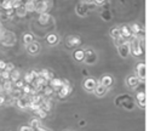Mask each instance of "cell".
Masks as SVG:
<instances>
[{"mask_svg":"<svg viewBox=\"0 0 155 131\" xmlns=\"http://www.w3.org/2000/svg\"><path fill=\"white\" fill-rule=\"evenodd\" d=\"M0 41L4 46H12L16 44L17 38L13 32L8 30V29H2L1 32V36H0Z\"/></svg>","mask_w":155,"mask_h":131,"instance_id":"cell-1","label":"cell"},{"mask_svg":"<svg viewBox=\"0 0 155 131\" xmlns=\"http://www.w3.org/2000/svg\"><path fill=\"white\" fill-rule=\"evenodd\" d=\"M48 19H50V15L48 13H40V16H39V22L41 23V24H46L47 22H48Z\"/></svg>","mask_w":155,"mask_h":131,"instance_id":"cell-9","label":"cell"},{"mask_svg":"<svg viewBox=\"0 0 155 131\" xmlns=\"http://www.w3.org/2000/svg\"><path fill=\"white\" fill-rule=\"evenodd\" d=\"M10 95H11L12 98H15V99L17 101V99H19V98L23 97V91H22V89H16V87H15V89L11 91Z\"/></svg>","mask_w":155,"mask_h":131,"instance_id":"cell-6","label":"cell"},{"mask_svg":"<svg viewBox=\"0 0 155 131\" xmlns=\"http://www.w3.org/2000/svg\"><path fill=\"white\" fill-rule=\"evenodd\" d=\"M1 86H2V91L8 92V93H11V91L13 90V84H12L11 80H5V81H2Z\"/></svg>","mask_w":155,"mask_h":131,"instance_id":"cell-3","label":"cell"},{"mask_svg":"<svg viewBox=\"0 0 155 131\" xmlns=\"http://www.w3.org/2000/svg\"><path fill=\"white\" fill-rule=\"evenodd\" d=\"M0 6L2 10L5 11H8V10H12L13 8V1L12 0H0ZM15 10V8H13Z\"/></svg>","mask_w":155,"mask_h":131,"instance_id":"cell-2","label":"cell"},{"mask_svg":"<svg viewBox=\"0 0 155 131\" xmlns=\"http://www.w3.org/2000/svg\"><path fill=\"white\" fill-rule=\"evenodd\" d=\"M19 131H35L30 125H23L19 127Z\"/></svg>","mask_w":155,"mask_h":131,"instance_id":"cell-15","label":"cell"},{"mask_svg":"<svg viewBox=\"0 0 155 131\" xmlns=\"http://www.w3.org/2000/svg\"><path fill=\"white\" fill-rule=\"evenodd\" d=\"M119 50H120V52H121L122 56H126V55L128 53V47L126 46V44H121V45L119 46Z\"/></svg>","mask_w":155,"mask_h":131,"instance_id":"cell-12","label":"cell"},{"mask_svg":"<svg viewBox=\"0 0 155 131\" xmlns=\"http://www.w3.org/2000/svg\"><path fill=\"white\" fill-rule=\"evenodd\" d=\"M2 91V86H1V84H0V92Z\"/></svg>","mask_w":155,"mask_h":131,"instance_id":"cell-22","label":"cell"},{"mask_svg":"<svg viewBox=\"0 0 155 131\" xmlns=\"http://www.w3.org/2000/svg\"><path fill=\"white\" fill-rule=\"evenodd\" d=\"M13 69H15L13 64H12V63H7V67H6V69H5V70H7V72H10V73H11Z\"/></svg>","mask_w":155,"mask_h":131,"instance_id":"cell-18","label":"cell"},{"mask_svg":"<svg viewBox=\"0 0 155 131\" xmlns=\"http://www.w3.org/2000/svg\"><path fill=\"white\" fill-rule=\"evenodd\" d=\"M35 5H36V2H31V1H25V4H24L25 10H27L28 12L35 11Z\"/></svg>","mask_w":155,"mask_h":131,"instance_id":"cell-10","label":"cell"},{"mask_svg":"<svg viewBox=\"0 0 155 131\" xmlns=\"http://www.w3.org/2000/svg\"><path fill=\"white\" fill-rule=\"evenodd\" d=\"M19 76H21V73H19V70H17V69H13L11 73H10V80L11 81H18L19 80Z\"/></svg>","mask_w":155,"mask_h":131,"instance_id":"cell-7","label":"cell"},{"mask_svg":"<svg viewBox=\"0 0 155 131\" xmlns=\"http://www.w3.org/2000/svg\"><path fill=\"white\" fill-rule=\"evenodd\" d=\"M134 84H137V82H134V78H130V85L133 86Z\"/></svg>","mask_w":155,"mask_h":131,"instance_id":"cell-20","label":"cell"},{"mask_svg":"<svg viewBox=\"0 0 155 131\" xmlns=\"http://www.w3.org/2000/svg\"><path fill=\"white\" fill-rule=\"evenodd\" d=\"M6 67H7V62H5V61L0 59V72L5 70V69H6Z\"/></svg>","mask_w":155,"mask_h":131,"instance_id":"cell-17","label":"cell"},{"mask_svg":"<svg viewBox=\"0 0 155 131\" xmlns=\"http://www.w3.org/2000/svg\"><path fill=\"white\" fill-rule=\"evenodd\" d=\"M47 41H48L51 45H53V44H56V41H57V36H56L54 34H50V35L47 36Z\"/></svg>","mask_w":155,"mask_h":131,"instance_id":"cell-13","label":"cell"},{"mask_svg":"<svg viewBox=\"0 0 155 131\" xmlns=\"http://www.w3.org/2000/svg\"><path fill=\"white\" fill-rule=\"evenodd\" d=\"M16 104H17L19 108L24 109V108L29 107V99H28V97H24V96H23L22 98H19V99L16 101Z\"/></svg>","mask_w":155,"mask_h":131,"instance_id":"cell-4","label":"cell"},{"mask_svg":"<svg viewBox=\"0 0 155 131\" xmlns=\"http://www.w3.org/2000/svg\"><path fill=\"white\" fill-rule=\"evenodd\" d=\"M27 50H28V52H29V53L35 55V53H38V51H39V45H38L35 41H33L31 44L27 45Z\"/></svg>","mask_w":155,"mask_h":131,"instance_id":"cell-5","label":"cell"},{"mask_svg":"<svg viewBox=\"0 0 155 131\" xmlns=\"http://www.w3.org/2000/svg\"><path fill=\"white\" fill-rule=\"evenodd\" d=\"M25 1H31V2H38L39 0H25Z\"/></svg>","mask_w":155,"mask_h":131,"instance_id":"cell-21","label":"cell"},{"mask_svg":"<svg viewBox=\"0 0 155 131\" xmlns=\"http://www.w3.org/2000/svg\"><path fill=\"white\" fill-rule=\"evenodd\" d=\"M111 84V79L109 78V76H104L103 78V81H102V85L105 87V86H108V85H110Z\"/></svg>","mask_w":155,"mask_h":131,"instance_id":"cell-14","label":"cell"},{"mask_svg":"<svg viewBox=\"0 0 155 131\" xmlns=\"http://www.w3.org/2000/svg\"><path fill=\"white\" fill-rule=\"evenodd\" d=\"M5 102H6V98H5L2 95H0V107H1V106H4V104H5Z\"/></svg>","mask_w":155,"mask_h":131,"instance_id":"cell-19","label":"cell"},{"mask_svg":"<svg viewBox=\"0 0 155 131\" xmlns=\"http://www.w3.org/2000/svg\"><path fill=\"white\" fill-rule=\"evenodd\" d=\"M104 90H105V87H104L103 85H101V86H98V87L96 89V92H97L98 95H103V93H104Z\"/></svg>","mask_w":155,"mask_h":131,"instance_id":"cell-16","label":"cell"},{"mask_svg":"<svg viewBox=\"0 0 155 131\" xmlns=\"http://www.w3.org/2000/svg\"><path fill=\"white\" fill-rule=\"evenodd\" d=\"M27 10H25V6H24V4L23 5H21L19 7H17L16 8V13H17V16H19V17H24L25 15H27Z\"/></svg>","mask_w":155,"mask_h":131,"instance_id":"cell-8","label":"cell"},{"mask_svg":"<svg viewBox=\"0 0 155 131\" xmlns=\"http://www.w3.org/2000/svg\"><path fill=\"white\" fill-rule=\"evenodd\" d=\"M23 42H24L25 45L31 44V42H33V35H31V34H24V36H23Z\"/></svg>","mask_w":155,"mask_h":131,"instance_id":"cell-11","label":"cell"}]
</instances>
